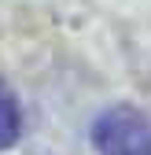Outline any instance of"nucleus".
Wrapping results in <instances>:
<instances>
[{
  "label": "nucleus",
  "instance_id": "nucleus-1",
  "mask_svg": "<svg viewBox=\"0 0 151 155\" xmlns=\"http://www.w3.org/2000/svg\"><path fill=\"white\" fill-rule=\"evenodd\" d=\"M100 155H151V122L133 107H111L92 126Z\"/></svg>",
  "mask_w": 151,
  "mask_h": 155
},
{
  "label": "nucleus",
  "instance_id": "nucleus-2",
  "mask_svg": "<svg viewBox=\"0 0 151 155\" xmlns=\"http://www.w3.org/2000/svg\"><path fill=\"white\" fill-rule=\"evenodd\" d=\"M18 133H22V114H18V100L8 92V89H0V151L11 148L18 140Z\"/></svg>",
  "mask_w": 151,
  "mask_h": 155
}]
</instances>
